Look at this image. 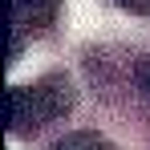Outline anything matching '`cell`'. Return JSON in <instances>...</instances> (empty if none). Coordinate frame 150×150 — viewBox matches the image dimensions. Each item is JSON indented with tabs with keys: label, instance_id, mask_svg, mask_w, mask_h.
I'll return each instance as SVG.
<instances>
[{
	"label": "cell",
	"instance_id": "obj_1",
	"mask_svg": "<svg viewBox=\"0 0 150 150\" xmlns=\"http://www.w3.org/2000/svg\"><path fill=\"white\" fill-rule=\"evenodd\" d=\"M73 101H77V93L65 73H49L41 81H28V85H12L4 93V126H8V134L28 138L41 126L61 122L73 110Z\"/></svg>",
	"mask_w": 150,
	"mask_h": 150
},
{
	"label": "cell",
	"instance_id": "obj_5",
	"mask_svg": "<svg viewBox=\"0 0 150 150\" xmlns=\"http://www.w3.org/2000/svg\"><path fill=\"white\" fill-rule=\"evenodd\" d=\"M118 8H126V12H134V16H150V0H114Z\"/></svg>",
	"mask_w": 150,
	"mask_h": 150
},
{
	"label": "cell",
	"instance_id": "obj_2",
	"mask_svg": "<svg viewBox=\"0 0 150 150\" xmlns=\"http://www.w3.org/2000/svg\"><path fill=\"white\" fill-rule=\"evenodd\" d=\"M57 4L61 0H8V37H12L8 41V61L21 57V49H25V41L33 33L53 25Z\"/></svg>",
	"mask_w": 150,
	"mask_h": 150
},
{
	"label": "cell",
	"instance_id": "obj_3",
	"mask_svg": "<svg viewBox=\"0 0 150 150\" xmlns=\"http://www.w3.org/2000/svg\"><path fill=\"white\" fill-rule=\"evenodd\" d=\"M53 150H114V142H105L101 134H89V130H73V134H65Z\"/></svg>",
	"mask_w": 150,
	"mask_h": 150
},
{
	"label": "cell",
	"instance_id": "obj_4",
	"mask_svg": "<svg viewBox=\"0 0 150 150\" xmlns=\"http://www.w3.org/2000/svg\"><path fill=\"white\" fill-rule=\"evenodd\" d=\"M134 85H138V93L150 101V53H142V57L134 61Z\"/></svg>",
	"mask_w": 150,
	"mask_h": 150
}]
</instances>
